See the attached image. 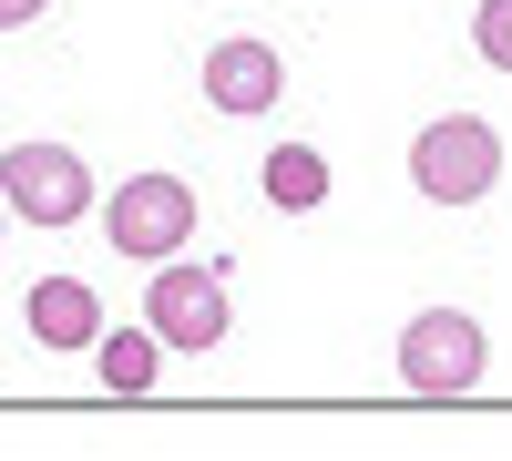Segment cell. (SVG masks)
<instances>
[{"label":"cell","instance_id":"obj_1","mask_svg":"<svg viewBox=\"0 0 512 461\" xmlns=\"http://www.w3.org/2000/svg\"><path fill=\"white\" fill-rule=\"evenodd\" d=\"M390 359H400V390L410 400H472L482 369H492V339H482L472 308H420Z\"/></svg>","mask_w":512,"mask_h":461},{"label":"cell","instance_id":"obj_2","mask_svg":"<svg viewBox=\"0 0 512 461\" xmlns=\"http://www.w3.org/2000/svg\"><path fill=\"white\" fill-rule=\"evenodd\" d=\"M0 216H21V226H82L93 216V164H82L72 144H0Z\"/></svg>","mask_w":512,"mask_h":461},{"label":"cell","instance_id":"obj_3","mask_svg":"<svg viewBox=\"0 0 512 461\" xmlns=\"http://www.w3.org/2000/svg\"><path fill=\"white\" fill-rule=\"evenodd\" d=\"M410 185L431 195V205H482L502 185V134L482 113H441V123H420V144H410Z\"/></svg>","mask_w":512,"mask_h":461},{"label":"cell","instance_id":"obj_4","mask_svg":"<svg viewBox=\"0 0 512 461\" xmlns=\"http://www.w3.org/2000/svg\"><path fill=\"white\" fill-rule=\"evenodd\" d=\"M195 226H205V205H195V185H185V175H123V185H113V205H103V236L123 246V257H144V267L185 257Z\"/></svg>","mask_w":512,"mask_h":461},{"label":"cell","instance_id":"obj_5","mask_svg":"<svg viewBox=\"0 0 512 461\" xmlns=\"http://www.w3.org/2000/svg\"><path fill=\"white\" fill-rule=\"evenodd\" d=\"M144 339L154 349H226V267H195V257H164L154 287H144Z\"/></svg>","mask_w":512,"mask_h":461},{"label":"cell","instance_id":"obj_6","mask_svg":"<svg viewBox=\"0 0 512 461\" xmlns=\"http://www.w3.org/2000/svg\"><path fill=\"white\" fill-rule=\"evenodd\" d=\"M277 93H287V62H277V41L236 31V41H216V52H205V103H216L226 123H256V113H277Z\"/></svg>","mask_w":512,"mask_h":461},{"label":"cell","instance_id":"obj_7","mask_svg":"<svg viewBox=\"0 0 512 461\" xmlns=\"http://www.w3.org/2000/svg\"><path fill=\"white\" fill-rule=\"evenodd\" d=\"M31 339H41V349H93V339H103V298H93L82 277H41V287H31Z\"/></svg>","mask_w":512,"mask_h":461},{"label":"cell","instance_id":"obj_8","mask_svg":"<svg viewBox=\"0 0 512 461\" xmlns=\"http://www.w3.org/2000/svg\"><path fill=\"white\" fill-rule=\"evenodd\" d=\"M256 185H267L277 216H318V205H328V154L318 144H267V175H256Z\"/></svg>","mask_w":512,"mask_h":461},{"label":"cell","instance_id":"obj_9","mask_svg":"<svg viewBox=\"0 0 512 461\" xmlns=\"http://www.w3.org/2000/svg\"><path fill=\"white\" fill-rule=\"evenodd\" d=\"M93 369H103V390H113V400H154L164 349L144 339V328H103V339H93Z\"/></svg>","mask_w":512,"mask_h":461},{"label":"cell","instance_id":"obj_10","mask_svg":"<svg viewBox=\"0 0 512 461\" xmlns=\"http://www.w3.org/2000/svg\"><path fill=\"white\" fill-rule=\"evenodd\" d=\"M472 52L492 72H512V0H482V11H472Z\"/></svg>","mask_w":512,"mask_h":461},{"label":"cell","instance_id":"obj_11","mask_svg":"<svg viewBox=\"0 0 512 461\" xmlns=\"http://www.w3.org/2000/svg\"><path fill=\"white\" fill-rule=\"evenodd\" d=\"M52 0H0V31H21V21H41Z\"/></svg>","mask_w":512,"mask_h":461},{"label":"cell","instance_id":"obj_12","mask_svg":"<svg viewBox=\"0 0 512 461\" xmlns=\"http://www.w3.org/2000/svg\"><path fill=\"white\" fill-rule=\"evenodd\" d=\"M0 226H11V216H0Z\"/></svg>","mask_w":512,"mask_h":461}]
</instances>
